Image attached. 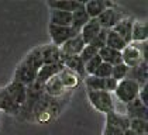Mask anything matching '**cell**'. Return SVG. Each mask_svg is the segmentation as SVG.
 Instances as JSON below:
<instances>
[{
    "mask_svg": "<svg viewBox=\"0 0 148 135\" xmlns=\"http://www.w3.org/2000/svg\"><path fill=\"white\" fill-rule=\"evenodd\" d=\"M123 135H137V134H136V132H133V131L128 128V130H125V131H124V134H123Z\"/></svg>",
    "mask_w": 148,
    "mask_h": 135,
    "instance_id": "obj_39",
    "label": "cell"
},
{
    "mask_svg": "<svg viewBox=\"0 0 148 135\" xmlns=\"http://www.w3.org/2000/svg\"><path fill=\"white\" fill-rule=\"evenodd\" d=\"M89 20H90V17L85 11V6H83V7H80V9H78V10H75L72 13V24H71V27L75 28L79 33L80 30H82V27Z\"/></svg>",
    "mask_w": 148,
    "mask_h": 135,
    "instance_id": "obj_25",
    "label": "cell"
},
{
    "mask_svg": "<svg viewBox=\"0 0 148 135\" xmlns=\"http://www.w3.org/2000/svg\"><path fill=\"white\" fill-rule=\"evenodd\" d=\"M96 55H99V49H96L92 45H85V48L82 49V52L79 54V58L83 61V63H86L88 61H90L92 58H95Z\"/></svg>",
    "mask_w": 148,
    "mask_h": 135,
    "instance_id": "obj_33",
    "label": "cell"
},
{
    "mask_svg": "<svg viewBox=\"0 0 148 135\" xmlns=\"http://www.w3.org/2000/svg\"><path fill=\"white\" fill-rule=\"evenodd\" d=\"M61 63L64 65V66L69 69V70H72L73 73H76L78 76H86L85 75V63H83V61L78 56H64L61 55Z\"/></svg>",
    "mask_w": 148,
    "mask_h": 135,
    "instance_id": "obj_18",
    "label": "cell"
},
{
    "mask_svg": "<svg viewBox=\"0 0 148 135\" xmlns=\"http://www.w3.org/2000/svg\"><path fill=\"white\" fill-rule=\"evenodd\" d=\"M123 17H124L123 16V11H120L116 6H112V7H107L96 20H97L99 25L102 28H104V30H112Z\"/></svg>",
    "mask_w": 148,
    "mask_h": 135,
    "instance_id": "obj_4",
    "label": "cell"
},
{
    "mask_svg": "<svg viewBox=\"0 0 148 135\" xmlns=\"http://www.w3.org/2000/svg\"><path fill=\"white\" fill-rule=\"evenodd\" d=\"M147 120H130V130L137 135H147Z\"/></svg>",
    "mask_w": 148,
    "mask_h": 135,
    "instance_id": "obj_29",
    "label": "cell"
},
{
    "mask_svg": "<svg viewBox=\"0 0 148 135\" xmlns=\"http://www.w3.org/2000/svg\"><path fill=\"white\" fill-rule=\"evenodd\" d=\"M121 59H123V63L128 68H136V66H138L141 62H145V61L143 59L141 54H140V51H138L133 44H128L124 49L121 51Z\"/></svg>",
    "mask_w": 148,
    "mask_h": 135,
    "instance_id": "obj_10",
    "label": "cell"
},
{
    "mask_svg": "<svg viewBox=\"0 0 148 135\" xmlns=\"http://www.w3.org/2000/svg\"><path fill=\"white\" fill-rule=\"evenodd\" d=\"M131 44L134 45L137 49L140 51V54H141V56H143V59L147 62V46H148L147 42H131Z\"/></svg>",
    "mask_w": 148,
    "mask_h": 135,
    "instance_id": "obj_37",
    "label": "cell"
},
{
    "mask_svg": "<svg viewBox=\"0 0 148 135\" xmlns=\"http://www.w3.org/2000/svg\"><path fill=\"white\" fill-rule=\"evenodd\" d=\"M58 76L61 79V83H62V86L66 89H73L75 86H78V83H79V76L76 75V73H73L72 70H69L66 68H64L59 73H58Z\"/></svg>",
    "mask_w": 148,
    "mask_h": 135,
    "instance_id": "obj_22",
    "label": "cell"
},
{
    "mask_svg": "<svg viewBox=\"0 0 148 135\" xmlns=\"http://www.w3.org/2000/svg\"><path fill=\"white\" fill-rule=\"evenodd\" d=\"M148 38V25L147 21H134L131 30V42H147Z\"/></svg>",
    "mask_w": 148,
    "mask_h": 135,
    "instance_id": "obj_19",
    "label": "cell"
},
{
    "mask_svg": "<svg viewBox=\"0 0 148 135\" xmlns=\"http://www.w3.org/2000/svg\"><path fill=\"white\" fill-rule=\"evenodd\" d=\"M125 115L130 120H147L148 106H144L138 99H136L125 104Z\"/></svg>",
    "mask_w": 148,
    "mask_h": 135,
    "instance_id": "obj_7",
    "label": "cell"
},
{
    "mask_svg": "<svg viewBox=\"0 0 148 135\" xmlns=\"http://www.w3.org/2000/svg\"><path fill=\"white\" fill-rule=\"evenodd\" d=\"M138 91H140V85H137L136 82H133L130 79H123L117 83L114 94H116L117 100L125 106L127 103L136 100L138 97Z\"/></svg>",
    "mask_w": 148,
    "mask_h": 135,
    "instance_id": "obj_1",
    "label": "cell"
},
{
    "mask_svg": "<svg viewBox=\"0 0 148 135\" xmlns=\"http://www.w3.org/2000/svg\"><path fill=\"white\" fill-rule=\"evenodd\" d=\"M85 42L82 40L79 34L73 38H71L69 41H66L64 45L59 46V51H61V55L64 56H78L82 52V49L85 48Z\"/></svg>",
    "mask_w": 148,
    "mask_h": 135,
    "instance_id": "obj_9",
    "label": "cell"
},
{
    "mask_svg": "<svg viewBox=\"0 0 148 135\" xmlns=\"http://www.w3.org/2000/svg\"><path fill=\"white\" fill-rule=\"evenodd\" d=\"M35 78H37V72H35L33 68L28 66L27 63H24V62H21V63L17 66L16 73H14V82L21 83L25 87L34 85Z\"/></svg>",
    "mask_w": 148,
    "mask_h": 135,
    "instance_id": "obj_6",
    "label": "cell"
},
{
    "mask_svg": "<svg viewBox=\"0 0 148 135\" xmlns=\"http://www.w3.org/2000/svg\"><path fill=\"white\" fill-rule=\"evenodd\" d=\"M100 63H102V59H100V56L99 55H96L95 58H92L90 61H88V62L85 63V75H86V76L95 75L96 69L99 68Z\"/></svg>",
    "mask_w": 148,
    "mask_h": 135,
    "instance_id": "obj_31",
    "label": "cell"
},
{
    "mask_svg": "<svg viewBox=\"0 0 148 135\" xmlns=\"http://www.w3.org/2000/svg\"><path fill=\"white\" fill-rule=\"evenodd\" d=\"M100 30H102V27L99 25L97 20H96V18H90L89 21L82 27V30L79 31V35L82 37L83 42L88 45V44H90L92 40L100 33Z\"/></svg>",
    "mask_w": 148,
    "mask_h": 135,
    "instance_id": "obj_16",
    "label": "cell"
},
{
    "mask_svg": "<svg viewBox=\"0 0 148 135\" xmlns=\"http://www.w3.org/2000/svg\"><path fill=\"white\" fill-rule=\"evenodd\" d=\"M128 69H130V68L125 66L124 63H119V65H116V66H113V70H112V78H113L116 82L123 80V79L127 78Z\"/></svg>",
    "mask_w": 148,
    "mask_h": 135,
    "instance_id": "obj_30",
    "label": "cell"
},
{
    "mask_svg": "<svg viewBox=\"0 0 148 135\" xmlns=\"http://www.w3.org/2000/svg\"><path fill=\"white\" fill-rule=\"evenodd\" d=\"M41 49V58H42V65H55L61 63V51L59 46L54 44H47L40 46Z\"/></svg>",
    "mask_w": 148,
    "mask_h": 135,
    "instance_id": "obj_11",
    "label": "cell"
},
{
    "mask_svg": "<svg viewBox=\"0 0 148 135\" xmlns=\"http://www.w3.org/2000/svg\"><path fill=\"white\" fill-rule=\"evenodd\" d=\"M48 7H51V10H61L66 11V13H73L75 10H78L80 7L85 6V1L80 0H49Z\"/></svg>",
    "mask_w": 148,
    "mask_h": 135,
    "instance_id": "obj_12",
    "label": "cell"
},
{
    "mask_svg": "<svg viewBox=\"0 0 148 135\" xmlns=\"http://www.w3.org/2000/svg\"><path fill=\"white\" fill-rule=\"evenodd\" d=\"M88 99L90 101V104L100 112H107L114 111V100L113 96L107 91H88Z\"/></svg>",
    "mask_w": 148,
    "mask_h": 135,
    "instance_id": "obj_2",
    "label": "cell"
},
{
    "mask_svg": "<svg viewBox=\"0 0 148 135\" xmlns=\"http://www.w3.org/2000/svg\"><path fill=\"white\" fill-rule=\"evenodd\" d=\"M133 17H123L120 21L114 25V28H112L114 33H117L124 41L125 44H131V30H133Z\"/></svg>",
    "mask_w": 148,
    "mask_h": 135,
    "instance_id": "obj_14",
    "label": "cell"
},
{
    "mask_svg": "<svg viewBox=\"0 0 148 135\" xmlns=\"http://www.w3.org/2000/svg\"><path fill=\"white\" fill-rule=\"evenodd\" d=\"M117 83L119 82H116L112 76L110 78H106L104 79V91H107V93H114V90H116V87H117Z\"/></svg>",
    "mask_w": 148,
    "mask_h": 135,
    "instance_id": "obj_36",
    "label": "cell"
},
{
    "mask_svg": "<svg viewBox=\"0 0 148 135\" xmlns=\"http://www.w3.org/2000/svg\"><path fill=\"white\" fill-rule=\"evenodd\" d=\"M85 86H86L88 91H100V90L104 91V79L97 78L95 75L86 76L85 78Z\"/></svg>",
    "mask_w": 148,
    "mask_h": 135,
    "instance_id": "obj_28",
    "label": "cell"
},
{
    "mask_svg": "<svg viewBox=\"0 0 148 135\" xmlns=\"http://www.w3.org/2000/svg\"><path fill=\"white\" fill-rule=\"evenodd\" d=\"M48 33L52 40V44L57 46L64 45L66 41H69L71 38H73L79 34L72 27H58V25H52V24L48 25Z\"/></svg>",
    "mask_w": 148,
    "mask_h": 135,
    "instance_id": "obj_3",
    "label": "cell"
},
{
    "mask_svg": "<svg viewBox=\"0 0 148 135\" xmlns=\"http://www.w3.org/2000/svg\"><path fill=\"white\" fill-rule=\"evenodd\" d=\"M112 70H113V66H112V65H109V63H106V62H102V63L99 65V68L96 69L95 76H97V78H100V79L110 78V76H112Z\"/></svg>",
    "mask_w": 148,
    "mask_h": 135,
    "instance_id": "obj_34",
    "label": "cell"
},
{
    "mask_svg": "<svg viewBox=\"0 0 148 135\" xmlns=\"http://www.w3.org/2000/svg\"><path fill=\"white\" fill-rule=\"evenodd\" d=\"M107 31L109 30H104V28H102L100 30V33L97 34L93 40H92V42L90 44H88V45H92V46H95L96 49H102V48H104L106 46V37H107Z\"/></svg>",
    "mask_w": 148,
    "mask_h": 135,
    "instance_id": "obj_32",
    "label": "cell"
},
{
    "mask_svg": "<svg viewBox=\"0 0 148 135\" xmlns=\"http://www.w3.org/2000/svg\"><path fill=\"white\" fill-rule=\"evenodd\" d=\"M0 110L10 114H17L20 111V106H17L14 101L10 99V96L6 93L4 89H0Z\"/></svg>",
    "mask_w": 148,
    "mask_h": 135,
    "instance_id": "obj_24",
    "label": "cell"
},
{
    "mask_svg": "<svg viewBox=\"0 0 148 135\" xmlns=\"http://www.w3.org/2000/svg\"><path fill=\"white\" fill-rule=\"evenodd\" d=\"M99 56L102 59V62H106L112 66H116L119 63H123V59H121V52L120 51H116L112 49L109 46H104L99 51Z\"/></svg>",
    "mask_w": 148,
    "mask_h": 135,
    "instance_id": "obj_20",
    "label": "cell"
},
{
    "mask_svg": "<svg viewBox=\"0 0 148 135\" xmlns=\"http://www.w3.org/2000/svg\"><path fill=\"white\" fill-rule=\"evenodd\" d=\"M64 68L65 66H64L62 63H55V65H42V66L40 68V70L37 72V78H35L34 83L37 85V86L44 87V85H45L47 82H48L51 78L57 76Z\"/></svg>",
    "mask_w": 148,
    "mask_h": 135,
    "instance_id": "obj_5",
    "label": "cell"
},
{
    "mask_svg": "<svg viewBox=\"0 0 148 135\" xmlns=\"http://www.w3.org/2000/svg\"><path fill=\"white\" fill-rule=\"evenodd\" d=\"M49 24L58 27H71L72 24V13L61 10H51L49 14Z\"/></svg>",
    "mask_w": 148,
    "mask_h": 135,
    "instance_id": "obj_21",
    "label": "cell"
},
{
    "mask_svg": "<svg viewBox=\"0 0 148 135\" xmlns=\"http://www.w3.org/2000/svg\"><path fill=\"white\" fill-rule=\"evenodd\" d=\"M125 79H130V80L136 82L137 85H140V86L147 85V79H148V65H147V62H141L138 66L130 68Z\"/></svg>",
    "mask_w": 148,
    "mask_h": 135,
    "instance_id": "obj_15",
    "label": "cell"
},
{
    "mask_svg": "<svg viewBox=\"0 0 148 135\" xmlns=\"http://www.w3.org/2000/svg\"><path fill=\"white\" fill-rule=\"evenodd\" d=\"M106 46L121 52L125 46H127V44L123 41V38L117 33H114L113 30H109V31H107V37H106Z\"/></svg>",
    "mask_w": 148,
    "mask_h": 135,
    "instance_id": "obj_27",
    "label": "cell"
},
{
    "mask_svg": "<svg viewBox=\"0 0 148 135\" xmlns=\"http://www.w3.org/2000/svg\"><path fill=\"white\" fill-rule=\"evenodd\" d=\"M112 6H114V3L107 0H89V1H85V11L88 13L90 18H97L107 7H112Z\"/></svg>",
    "mask_w": 148,
    "mask_h": 135,
    "instance_id": "obj_13",
    "label": "cell"
},
{
    "mask_svg": "<svg viewBox=\"0 0 148 135\" xmlns=\"http://www.w3.org/2000/svg\"><path fill=\"white\" fill-rule=\"evenodd\" d=\"M106 125H112L121 131H125L130 128V118L125 114H119L114 110L106 114Z\"/></svg>",
    "mask_w": 148,
    "mask_h": 135,
    "instance_id": "obj_17",
    "label": "cell"
},
{
    "mask_svg": "<svg viewBox=\"0 0 148 135\" xmlns=\"http://www.w3.org/2000/svg\"><path fill=\"white\" fill-rule=\"evenodd\" d=\"M23 62L27 63L30 68H33L35 72H38L40 68L42 66V58H41V49H40V46H38V48H34L31 52H28L27 56L24 58Z\"/></svg>",
    "mask_w": 148,
    "mask_h": 135,
    "instance_id": "obj_26",
    "label": "cell"
},
{
    "mask_svg": "<svg viewBox=\"0 0 148 135\" xmlns=\"http://www.w3.org/2000/svg\"><path fill=\"white\" fill-rule=\"evenodd\" d=\"M124 131L116 128V127H112V125H106L104 127V131H103V135H123Z\"/></svg>",
    "mask_w": 148,
    "mask_h": 135,
    "instance_id": "obj_38",
    "label": "cell"
},
{
    "mask_svg": "<svg viewBox=\"0 0 148 135\" xmlns=\"http://www.w3.org/2000/svg\"><path fill=\"white\" fill-rule=\"evenodd\" d=\"M6 90V93L10 96V99H12L17 106H23L25 100H27V87L21 85V83H18V82H14L13 80L12 83L9 85V86H6L4 87Z\"/></svg>",
    "mask_w": 148,
    "mask_h": 135,
    "instance_id": "obj_8",
    "label": "cell"
},
{
    "mask_svg": "<svg viewBox=\"0 0 148 135\" xmlns=\"http://www.w3.org/2000/svg\"><path fill=\"white\" fill-rule=\"evenodd\" d=\"M44 89H45L47 93H48L49 96H52V97H59V96H62V94L65 93V87L62 86L61 79H59L58 75L54 76V78H51L47 82L45 85H44Z\"/></svg>",
    "mask_w": 148,
    "mask_h": 135,
    "instance_id": "obj_23",
    "label": "cell"
},
{
    "mask_svg": "<svg viewBox=\"0 0 148 135\" xmlns=\"http://www.w3.org/2000/svg\"><path fill=\"white\" fill-rule=\"evenodd\" d=\"M138 100L141 101L144 106H148V83L144 86H140V91H138Z\"/></svg>",
    "mask_w": 148,
    "mask_h": 135,
    "instance_id": "obj_35",
    "label": "cell"
}]
</instances>
